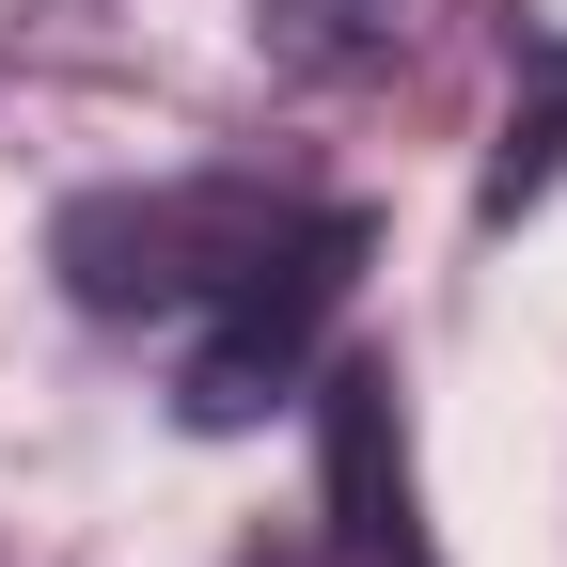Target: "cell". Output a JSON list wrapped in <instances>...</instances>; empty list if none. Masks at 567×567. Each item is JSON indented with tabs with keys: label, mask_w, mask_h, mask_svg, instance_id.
<instances>
[{
	"label": "cell",
	"mask_w": 567,
	"mask_h": 567,
	"mask_svg": "<svg viewBox=\"0 0 567 567\" xmlns=\"http://www.w3.org/2000/svg\"><path fill=\"white\" fill-rule=\"evenodd\" d=\"M300 205L284 189H237V174H174V189H95L63 205V284H80V316H205L237 268L284 252Z\"/></svg>",
	"instance_id": "cell-1"
},
{
	"label": "cell",
	"mask_w": 567,
	"mask_h": 567,
	"mask_svg": "<svg viewBox=\"0 0 567 567\" xmlns=\"http://www.w3.org/2000/svg\"><path fill=\"white\" fill-rule=\"evenodd\" d=\"M347 268H363V221H347V205H300V221H284V252L237 268L221 300H205L189 379H174V410L205 425V442H221V425H252L284 379L316 363V331H331V300H347Z\"/></svg>",
	"instance_id": "cell-2"
},
{
	"label": "cell",
	"mask_w": 567,
	"mask_h": 567,
	"mask_svg": "<svg viewBox=\"0 0 567 567\" xmlns=\"http://www.w3.org/2000/svg\"><path fill=\"white\" fill-rule=\"evenodd\" d=\"M316 442H331V520L363 567H425V520H410V425H394V379L379 363H331L316 379Z\"/></svg>",
	"instance_id": "cell-3"
},
{
	"label": "cell",
	"mask_w": 567,
	"mask_h": 567,
	"mask_svg": "<svg viewBox=\"0 0 567 567\" xmlns=\"http://www.w3.org/2000/svg\"><path fill=\"white\" fill-rule=\"evenodd\" d=\"M410 32H425V0H268V48L300 80H394Z\"/></svg>",
	"instance_id": "cell-4"
},
{
	"label": "cell",
	"mask_w": 567,
	"mask_h": 567,
	"mask_svg": "<svg viewBox=\"0 0 567 567\" xmlns=\"http://www.w3.org/2000/svg\"><path fill=\"white\" fill-rule=\"evenodd\" d=\"M237 567H316V551H300V536H252V551H237Z\"/></svg>",
	"instance_id": "cell-5"
}]
</instances>
